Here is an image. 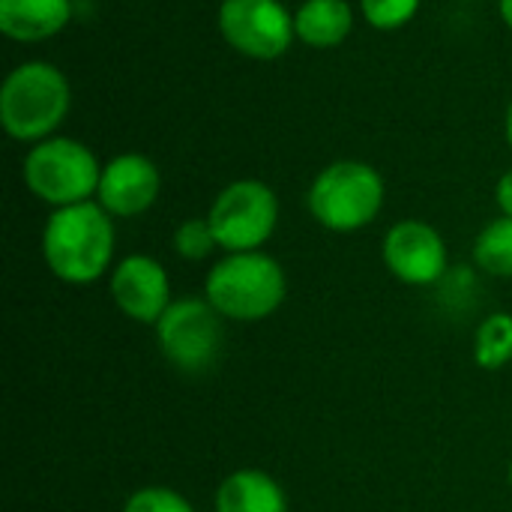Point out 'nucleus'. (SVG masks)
<instances>
[{"instance_id":"obj_11","label":"nucleus","mask_w":512,"mask_h":512,"mask_svg":"<svg viewBox=\"0 0 512 512\" xmlns=\"http://www.w3.org/2000/svg\"><path fill=\"white\" fill-rule=\"evenodd\" d=\"M162 192V174L144 153H117L102 165L96 201L114 219L144 216Z\"/></svg>"},{"instance_id":"obj_17","label":"nucleus","mask_w":512,"mask_h":512,"mask_svg":"<svg viewBox=\"0 0 512 512\" xmlns=\"http://www.w3.org/2000/svg\"><path fill=\"white\" fill-rule=\"evenodd\" d=\"M420 12V0H360V15L369 27L393 33Z\"/></svg>"},{"instance_id":"obj_13","label":"nucleus","mask_w":512,"mask_h":512,"mask_svg":"<svg viewBox=\"0 0 512 512\" xmlns=\"http://www.w3.org/2000/svg\"><path fill=\"white\" fill-rule=\"evenodd\" d=\"M216 512H288V495L261 468H240L228 474L213 498Z\"/></svg>"},{"instance_id":"obj_5","label":"nucleus","mask_w":512,"mask_h":512,"mask_svg":"<svg viewBox=\"0 0 512 512\" xmlns=\"http://www.w3.org/2000/svg\"><path fill=\"white\" fill-rule=\"evenodd\" d=\"M102 165L105 162H99V156L84 141L51 135L27 150L21 177L33 198H39L51 210H60L96 201Z\"/></svg>"},{"instance_id":"obj_18","label":"nucleus","mask_w":512,"mask_h":512,"mask_svg":"<svg viewBox=\"0 0 512 512\" xmlns=\"http://www.w3.org/2000/svg\"><path fill=\"white\" fill-rule=\"evenodd\" d=\"M219 249L216 237H213V228L204 219H183L174 231V252L183 258V261H204L210 258L213 252Z\"/></svg>"},{"instance_id":"obj_21","label":"nucleus","mask_w":512,"mask_h":512,"mask_svg":"<svg viewBox=\"0 0 512 512\" xmlns=\"http://www.w3.org/2000/svg\"><path fill=\"white\" fill-rule=\"evenodd\" d=\"M498 12H501V21L512 30V0H498Z\"/></svg>"},{"instance_id":"obj_4","label":"nucleus","mask_w":512,"mask_h":512,"mask_svg":"<svg viewBox=\"0 0 512 512\" xmlns=\"http://www.w3.org/2000/svg\"><path fill=\"white\" fill-rule=\"evenodd\" d=\"M387 201L381 171L360 159H336L318 171L306 192L312 219L333 234H354L369 228Z\"/></svg>"},{"instance_id":"obj_3","label":"nucleus","mask_w":512,"mask_h":512,"mask_svg":"<svg viewBox=\"0 0 512 512\" xmlns=\"http://www.w3.org/2000/svg\"><path fill=\"white\" fill-rule=\"evenodd\" d=\"M72 108V84L48 60H24L0 84V126L18 144L51 138Z\"/></svg>"},{"instance_id":"obj_15","label":"nucleus","mask_w":512,"mask_h":512,"mask_svg":"<svg viewBox=\"0 0 512 512\" xmlns=\"http://www.w3.org/2000/svg\"><path fill=\"white\" fill-rule=\"evenodd\" d=\"M474 264L486 276L512 279V216L492 219L474 240Z\"/></svg>"},{"instance_id":"obj_10","label":"nucleus","mask_w":512,"mask_h":512,"mask_svg":"<svg viewBox=\"0 0 512 512\" xmlns=\"http://www.w3.org/2000/svg\"><path fill=\"white\" fill-rule=\"evenodd\" d=\"M108 294L114 306L135 324H156L171 306V279L153 255H126L108 273Z\"/></svg>"},{"instance_id":"obj_19","label":"nucleus","mask_w":512,"mask_h":512,"mask_svg":"<svg viewBox=\"0 0 512 512\" xmlns=\"http://www.w3.org/2000/svg\"><path fill=\"white\" fill-rule=\"evenodd\" d=\"M123 512H195V507L177 489H168V486H144V489H135L126 498Z\"/></svg>"},{"instance_id":"obj_8","label":"nucleus","mask_w":512,"mask_h":512,"mask_svg":"<svg viewBox=\"0 0 512 512\" xmlns=\"http://www.w3.org/2000/svg\"><path fill=\"white\" fill-rule=\"evenodd\" d=\"M216 27L225 45L249 60H279L294 45V12L282 0H222Z\"/></svg>"},{"instance_id":"obj_20","label":"nucleus","mask_w":512,"mask_h":512,"mask_svg":"<svg viewBox=\"0 0 512 512\" xmlns=\"http://www.w3.org/2000/svg\"><path fill=\"white\" fill-rule=\"evenodd\" d=\"M495 204H498L501 216H512V171L501 174V180L495 186Z\"/></svg>"},{"instance_id":"obj_16","label":"nucleus","mask_w":512,"mask_h":512,"mask_svg":"<svg viewBox=\"0 0 512 512\" xmlns=\"http://www.w3.org/2000/svg\"><path fill=\"white\" fill-rule=\"evenodd\" d=\"M474 363L486 372H501L512 363V315L492 312L474 333Z\"/></svg>"},{"instance_id":"obj_22","label":"nucleus","mask_w":512,"mask_h":512,"mask_svg":"<svg viewBox=\"0 0 512 512\" xmlns=\"http://www.w3.org/2000/svg\"><path fill=\"white\" fill-rule=\"evenodd\" d=\"M504 135H507V141H510V147H512V99H510V108H507V117H504Z\"/></svg>"},{"instance_id":"obj_6","label":"nucleus","mask_w":512,"mask_h":512,"mask_svg":"<svg viewBox=\"0 0 512 512\" xmlns=\"http://www.w3.org/2000/svg\"><path fill=\"white\" fill-rule=\"evenodd\" d=\"M153 333L159 354L183 375L210 372L225 348V318L207 297H174Z\"/></svg>"},{"instance_id":"obj_2","label":"nucleus","mask_w":512,"mask_h":512,"mask_svg":"<svg viewBox=\"0 0 512 512\" xmlns=\"http://www.w3.org/2000/svg\"><path fill=\"white\" fill-rule=\"evenodd\" d=\"M204 297L225 321H237V324L267 321L288 300V273L264 249L225 252L207 270Z\"/></svg>"},{"instance_id":"obj_14","label":"nucleus","mask_w":512,"mask_h":512,"mask_svg":"<svg viewBox=\"0 0 512 512\" xmlns=\"http://www.w3.org/2000/svg\"><path fill=\"white\" fill-rule=\"evenodd\" d=\"M354 30V9L348 0H303L294 9V33L315 51L339 48Z\"/></svg>"},{"instance_id":"obj_12","label":"nucleus","mask_w":512,"mask_h":512,"mask_svg":"<svg viewBox=\"0 0 512 512\" xmlns=\"http://www.w3.org/2000/svg\"><path fill=\"white\" fill-rule=\"evenodd\" d=\"M72 0H0V33L21 45L48 42L72 21Z\"/></svg>"},{"instance_id":"obj_9","label":"nucleus","mask_w":512,"mask_h":512,"mask_svg":"<svg viewBox=\"0 0 512 512\" xmlns=\"http://www.w3.org/2000/svg\"><path fill=\"white\" fill-rule=\"evenodd\" d=\"M384 267L411 288H432L450 273L447 243L441 231L423 219H402L390 225L381 243Z\"/></svg>"},{"instance_id":"obj_23","label":"nucleus","mask_w":512,"mask_h":512,"mask_svg":"<svg viewBox=\"0 0 512 512\" xmlns=\"http://www.w3.org/2000/svg\"><path fill=\"white\" fill-rule=\"evenodd\" d=\"M510 489H512V459H510Z\"/></svg>"},{"instance_id":"obj_1","label":"nucleus","mask_w":512,"mask_h":512,"mask_svg":"<svg viewBox=\"0 0 512 512\" xmlns=\"http://www.w3.org/2000/svg\"><path fill=\"white\" fill-rule=\"evenodd\" d=\"M117 228L99 201L51 210L42 228V261L66 285H93L114 270Z\"/></svg>"},{"instance_id":"obj_7","label":"nucleus","mask_w":512,"mask_h":512,"mask_svg":"<svg viewBox=\"0 0 512 512\" xmlns=\"http://www.w3.org/2000/svg\"><path fill=\"white\" fill-rule=\"evenodd\" d=\"M207 222L222 252H258L276 234L279 198L264 180L240 177L213 198Z\"/></svg>"}]
</instances>
